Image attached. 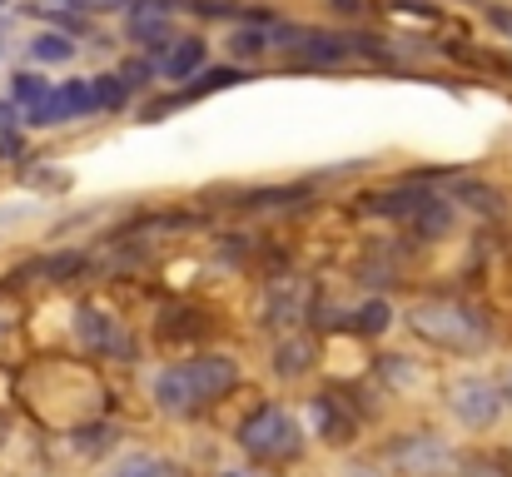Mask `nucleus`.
<instances>
[{
    "mask_svg": "<svg viewBox=\"0 0 512 477\" xmlns=\"http://www.w3.org/2000/svg\"><path fill=\"white\" fill-rule=\"evenodd\" d=\"M234 383H239V363L224 358V353H204V358L174 363L155 378V403L165 413H189V408L214 403L219 393H229Z\"/></svg>",
    "mask_w": 512,
    "mask_h": 477,
    "instance_id": "nucleus-1",
    "label": "nucleus"
},
{
    "mask_svg": "<svg viewBox=\"0 0 512 477\" xmlns=\"http://www.w3.org/2000/svg\"><path fill=\"white\" fill-rule=\"evenodd\" d=\"M239 448H244L249 458L279 463V458H294V453L304 448V433H299V423H294L284 408H259V413H249V418L239 423Z\"/></svg>",
    "mask_w": 512,
    "mask_h": 477,
    "instance_id": "nucleus-2",
    "label": "nucleus"
},
{
    "mask_svg": "<svg viewBox=\"0 0 512 477\" xmlns=\"http://www.w3.org/2000/svg\"><path fill=\"white\" fill-rule=\"evenodd\" d=\"M413 328H418L423 338H433V343H453V348H468V343L483 338L478 314H468L463 304H423V309L413 314Z\"/></svg>",
    "mask_w": 512,
    "mask_h": 477,
    "instance_id": "nucleus-3",
    "label": "nucleus"
},
{
    "mask_svg": "<svg viewBox=\"0 0 512 477\" xmlns=\"http://www.w3.org/2000/svg\"><path fill=\"white\" fill-rule=\"evenodd\" d=\"M388 463H393L403 477H448L458 458H453V448H448L443 438H433V433H413V438L393 443Z\"/></svg>",
    "mask_w": 512,
    "mask_h": 477,
    "instance_id": "nucleus-4",
    "label": "nucleus"
},
{
    "mask_svg": "<svg viewBox=\"0 0 512 477\" xmlns=\"http://www.w3.org/2000/svg\"><path fill=\"white\" fill-rule=\"evenodd\" d=\"M448 403H453V418L463 428H493L498 413H503V388L473 373V378H458L453 383V398Z\"/></svg>",
    "mask_w": 512,
    "mask_h": 477,
    "instance_id": "nucleus-5",
    "label": "nucleus"
},
{
    "mask_svg": "<svg viewBox=\"0 0 512 477\" xmlns=\"http://www.w3.org/2000/svg\"><path fill=\"white\" fill-rule=\"evenodd\" d=\"M353 40L348 35H329V30H294V55L299 65H339L348 60Z\"/></svg>",
    "mask_w": 512,
    "mask_h": 477,
    "instance_id": "nucleus-6",
    "label": "nucleus"
},
{
    "mask_svg": "<svg viewBox=\"0 0 512 477\" xmlns=\"http://www.w3.org/2000/svg\"><path fill=\"white\" fill-rule=\"evenodd\" d=\"M170 5H160V0H140L135 10H130V35L135 40H145V45H165L170 40Z\"/></svg>",
    "mask_w": 512,
    "mask_h": 477,
    "instance_id": "nucleus-7",
    "label": "nucleus"
},
{
    "mask_svg": "<svg viewBox=\"0 0 512 477\" xmlns=\"http://www.w3.org/2000/svg\"><path fill=\"white\" fill-rule=\"evenodd\" d=\"M199 65H204V40H194V35H189V40H174L160 70H165L170 80H189Z\"/></svg>",
    "mask_w": 512,
    "mask_h": 477,
    "instance_id": "nucleus-8",
    "label": "nucleus"
},
{
    "mask_svg": "<svg viewBox=\"0 0 512 477\" xmlns=\"http://www.w3.org/2000/svg\"><path fill=\"white\" fill-rule=\"evenodd\" d=\"M110 477H179V468L165 463V458H155V453H125L110 468Z\"/></svg>",
    "mask_w": 512,
    "mask_h": 477,
    "instance_id": "nucleus-9",
    "label": "nucleus"
},
{
    "mask_svg": "<svg viewBox=\"0 0 512 477\" xmlns=\"http://www.w3.org/2000/svg\"><path fill=\"white\" fill-rule=\"evenodd\" d=\"M274 40H269V25H244V30H234L229 35V50L239 55V60H254V55H264Z\"/></svg>",
    "mask_w": 512,
    "mask_h": 477,
    "instance_id": "nucleus-10",
    "label": "nucleus"
},
{
    "mask_svg": "<svg viewBox=\"0 0 512 477\" xmlns=\"http://www.w3.org/2000/svg\"><path fill=\"white\" fill-rule=\"evenodd\" d=\"M95 100H100V105H125V85H120L115 75H100V85H95Z\"/></svg>",
    "mask_w": 512,
    "mask_h": 477,
    "instance_id": "nucleus-11",
    "label": "nucleus"
},
{
    "mask_svg": "<svg viewBox=\"0 0 512 477\" xmlns=\"http://www.w3.org/2000/svg\"><path fill=\"white\" fill-rule=\"evenodd\" d=\"M85 333L100 343V348H110V343H120V333H115V323H95V314H85Z\"/></svg>",
    "mask_w": 512,
    "mask_h": 477,
    "instance_id": "nucleus-12",
    "label": "nucleus"
},
{
    "mask_svg": "<svg viewBox=\"0 0 512 477\" xmlns=\"http://www.w3.org/2000/svg\"><path fill=\"white\" fill-rule=\"evenodd\" d=\"M388 318H393V314H388V304H368V309L358 314V328H363V333H378Z\"/></svg>",
    "mask_w": 512,
    "mask_h": 477,
    "instance_id": "nucleus-13",
    "label": "nucleus"
},
{
    "mask_svg": "<svg viewBox=\"0 0 512 477\" xmlns=\"http://www.w3.org/2000/svg\"><path fill=\"white\" fill-rule=\"evenodd\" d=\"M40 55H45V60H65V55H70V40H60V35H45V40H40Z\"/></svg>",
    "mask_w": 512,
    "mask_h": 477,
    "instance_id": "nucleus-14",
    "label": "nucleus"
},
{
    "mask_svg": "<svg viewBox=\"0 0 512 477\" xmlns=\"http://www.w3.org/2000/svg\"><path fill=\"white\" fill-rule=\"evenodd\" d=\"M299 353H304V348H299V343H289V348L279 353V373H299V368H304V358H299Z\"/></svg>",
    "mask_w": 512,
    "mask_h": 477,
    "instance_id": "nucleus-15",
    "label": "nucleus"
},
{
    "mask_svg": "<svg viewBox=\"0 0 512 477\" xmlns=\"http://www.w3.org/2000/svg\"><path fill=\"white\" fill-rule=\"evenodd\" d=\"M488 20H493V25H498L503 35H512V10H503V5H493V10H488Z\"/></svg>",
    "mask_w": 512,
    "mask_h": 477,
    "instance_id": "nucleus-16",
    "label": "nucleus"
},
{
    "mask_svg": "<svg viewBox=\"0 0 512 477\" xmlns=\"http://www.w3.org/2000/svg\"><path fill=\"white\" fill-rule=\"evenodd\" d=\"M458 477H508V473H498L488 463H468V468H458Z\"/></svg>",
    "mask_w": 512,
    "mask_h": 477,
    "instance_id": "nucleus-17",
    "label": "nucleus"
},
{
    "mask_svg": "<svg viewBox=\"0 0 512 477\" xmlns=\"http://www.w3.org/2000/svg\"><path fill=\"white\" fill-rule=\"evenodd\" d=\"M343 477H383L373 463H353V468H343Z\"/></svg>",
    "mask_w": 512,
    "mask_h": 477,
    "instance_id": "nucleus-18",
    "label": "nucleus"
},
{
    "mask_svg": "<svg viewBox=\"0 0 512 477\" xmlns=\"http://www.w3.org/2000/svg\"><path fill=\"white\" fill-rule=\"evenodd\" d=\"M334 10H348V15H358V10H363V0H334Z\"/></svg>",
    "mask_w": 512,
    "mask_h": 477,
    "instance_id": "nucleus-19",
    "label": "nucleus"
},
{
    "mask_svg": "<svg viewBox=\"0 0 512 477\" xmlns=\"http://www.w3.org/2000/svg\"><path fill=\"white\" fill-rule=\"evenodd\" d=\"M498 388H503V398H508V408H512V368L503 373V383H498Z\"/></svg>",
    "mask_w": 512,
    "mask_h": 477,
    "instance_id": "nucleus-20",
    "label": "nucleus"
},
{
    "mask_svg": "<svg viewBox=\"0 0 512 477\" xmlns=\"http://www.w3.org/2000/svg\"><path fill=\"white\" fill-rule=\"evenodd\" d=\"M219 477H249V473H219Z\"/></svg>",
    "mask_w": 512,
    "mask_h": 477,
    "instance_id": "nucleus-21",
    "label": "nucleus"
}]
</instances>
